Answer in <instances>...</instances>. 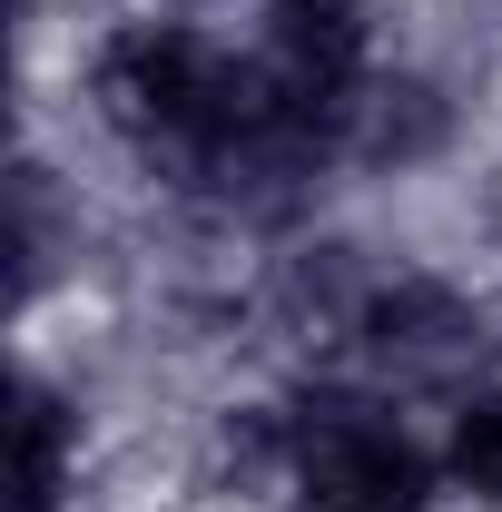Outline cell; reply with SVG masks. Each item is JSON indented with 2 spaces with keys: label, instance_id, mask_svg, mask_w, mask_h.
Masks as SVG:
<instances>
[{
  "label": "cell",
  "instance_id": "1",
  "mask_svg": "<svg viewBox=\"0 0 502 512\" xmlns=\"http://www.w3.org/2000/svg\"><path fill=\"white\" fill-rule=\"evenodd\" d=\"M443 463L384 404L355 394H296V503L306 512H434Z\"/></svg>",
  "mask_w": 502,
  "mask_h": 512
}]
</instances>
